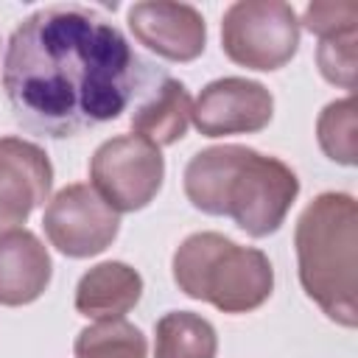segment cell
<instances>
[{"mask_svg": "<svg viewBox=\"0 0 358 358\" xmlns=\"http://www.w3.org/2000/svg\"><path fill=\"white\" fill-rule=\"evenodd\" d=\"M193 98L179 78L157 73L134 101L131 131L157 148L173 145L187 134Z\"/></svg>", "mask_w": 358, "mask_h": 358, "instance_id": "12", "label": "cell"}, {"mask_svg": "<svg viewBox=\"0 0 358 358\" xmlns=\"http://www.w3.org/2000/svg\"><path fill=\"white\" fill-rule=\"evenodd\" d=\"M299 17L282 0H238L221 17V48L229 62L271 73L299 50Z\"/></svg>", "mask_w": 358, "mask_h": 358, "instance_id": "5", "label": "cell"}, {"mask_svg": "<svg viewBox=\"0 0 358 358\" xmlns=\"http://www.w3.org/2000/svg\"><path fill=\"white\" fill-rule=\"evenodd\" d=\"M143 296V277L123 260H103L81 274L76 285V310L87 319H123Z\"/></svg>", "mask_w": 358, "mask_h": 358, "instance_id": "13", "label": "cell"}, {"mask_svg": "<svg viewBox=\"0 0 358 358\" xmlns=\"http://www.w3.org/2000/svg\"><path fill=\"white\" fill-rule=\"evenodd\" d=\"M185 196L207 215H227L252 238L274 235L299 196L296 173L249 145H210L185 165Z\"/></svg>", "mask_w": 358, "mask_h": 358, "instance_id": "2", "label": "cell"}, {"mask_svg": "<svg viewBox=\"0 0 358 358\" xmlns=\"http://www.w3.org/2000/svg\"><path fill=\"white\" fill-rule=\"evenodd\" d=\"M294 249L302 291L327 319L341 327H355L358 201L350 193H319L296 218Z\"/></svg>", "mask_w": 358, "mask_h": 358, "instance_id": "3", "label": "cell"}, {"mask_svg": "<svg viewBox=\"0 0 358 358\" xmlns=\"http://www.w3.org/2000/svg\"><path fill=\"white\" fill-rule=\"evenodd\" d=\"M162 179V151L137 134L103 140L90 159V185L117 213H137L148 207L157 199Z\"/></svg>", "mask_w": 358, "mask_h": 358, "instance_id": "6", "label": "cell"}, {"mask_svg": "<svg viewBox=\"0 0 358 358\" xmlns=\"http://www.w3.org/2000/svg\"><path fill=\"white\" fill-rule=\"evenodd\" d=\"M126 22L143 48L168 62H193L204 53L207 22L190 3L143 0L126 11Z\"/></svg>", "mask_w": 358, "mask_h": 358, "instance_id": "10", "label": "cell"}, {"mask_svg": "<svg viewBox=\"0 0 358 358\" xmlns=\"http://www.w3.org/2000/svg\"><path fill=\"white\" fill-rule=\"evenodd\" d=\"M171 271L185 296L210 302L221 313L257 310L274 291V268L263 249L241 246L210 229L176 246Z\"/></svg>", "mask_w": 358, "mask_h": 358, "instance_id": "4", "label": "cell"}, {"mask_svg": "<svg viewBox=\"0 0 358 358\" xmlns=\"http://www.w3.org/2000/svg\"><path fill=\"white\" fill-rule=\"evenodd\" d=\"M274 117V95L252 78L224 76L210 81L193 101L190 120L204 137L255 134Z\"/></svg>", "mask_w": 358, "mask_h": 358, "instance_id": "8", "label": "cell"}, {"mask_svg": "<svg viewBox=\"0 0 358 358\" xmlns=\"http://www.w3.org/2000/svg\"><path fill=\"white\" fill-rule=\"evenodd\" d=\"M310 34H316L319 39L333 36V34H344V31H358V3L355 0H319L310 3L305 8L302 22Z\"/></svg>", "mask_w": 358, "mask_h": 358, "instance_id": "18", "label": "cell"}, {"mask_svg": "<svg viewBox=\"0 0 358 358\" xmlns=\"http://www.w3.org/2000/svg\"><path fill=\"white\" fill-rule=\"evenodd\" d=\"M53 277V260L31 229L0 235V305L22 308L36 302Z\"/></svg>", "mask_w": 358, "mask_h": 358, "instance_id": "11", "label": "cell"}, {"mask_svg": "<svg viewBox=\"0 0 358 358\" xmlns=\"http://www.w3.org/2000/svg\"><path fill=\"white\" fill-rule=\"evenodd\" d=\"M215 327L193 310H168L154 324V358H215Z\"/></svg>", "mask_w": 358, "mask_h": 358, "instance_id": "14", "label": "cell"}, {"mask_svg": "<svg viewBox=\"0 0 358 358\" xmlns=\"http://www.w3.org/2000/svg\"><path fill=\"white\" fill-rule=\"evenodd\" d=\"M157 73L101 11L53 3L14 28L3 90L22 129L62 140L117 120Z\"/></svg>", "mask_w": 358, "mask_h": 358, "instance_id": "1", "label": "cell"}, {"mask_svg": "<svg viewBox=\"0 0 358 358\" xmlns=\"http://www.w3.org/2000/svg\"><path fill=\"white\" fill-rule=\"evenodd\" d=\"M45 235L67 257H95L112 246L120 232V213L112 210L92 185L73 182L62 187L45 207Z\"/></svg>", "mask_w": 358, "mask_h": 358, "instance_id": "7", "label": "cell"}, {"mask_svg": "<svg viewBox=\"0 0 358 358\" xmlns=\"http://www.w3.org/2000/svg\"><path fill=\"white\" fill-rule=\"evenodd\" d=\"M76 358H148L143 330L126 319H103L78 330L73 341Z\"/></svg>", "mask_w": 358, "mask_h": 358, "instance_id": "15", "label": "cell"}, {"mask_svg": "<svg viewBox=\"0 0 358 358\" xmlns=\"http://www.w3.org/2000/svg\"><path fill=\"white\" fill-rule=\"evenodd\" d=\"M355 129H358L355 95L330 101L316 117V140H319V148L324 151V157L338 165H355L358 162Z\"/></svg>", "mask_w": 358, "mask_h": 358, "instance_id": "16", "label": "cell"}, {"mask_svg": "<svg viewBox=\"0 0 358 358\" xmlns=\"http://www.w3.org/2000/svg\"><path fill=\"white\" fill-rule=\"evenodd\" d=\"M53 187V165L42 145L25 137H0V235L22 229Z\"/></svg>", "mask_w": 358, "mask_h": 358, "instance_id": "9", "label": "cell"}, {"mask_svg": "<svg viewBox=\"0 0 358 358\" xmlns=\"http://www.w3.org/2000/svg\"><path fill=\"white\" fill-rule=\"evenodd\" d=\"M316 64L324 81L341 87V90H355V67H358V31H344L319 39L316 48Z\"/></svg>", "mask_w": 358, "mask_h": 358, "instance_id": "17", "label": "cell"}]
</instances>
